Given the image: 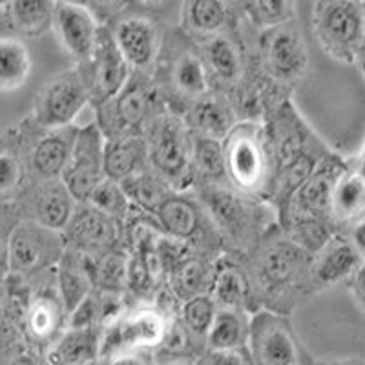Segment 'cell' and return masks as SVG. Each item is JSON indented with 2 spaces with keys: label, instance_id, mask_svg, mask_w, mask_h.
Returning <instances> with one entry per match:
<instances>
[{
  "label": "cell",
  "instance_id": "1",
  "mask_svg": "<svg viewBox=\"0 0 365 365\" xmlns=\"http://www.w3.org/2000/svg\"><path fill=\"white\" fill-rule=\"evenodd\" d=\"M312 250L274 227L249 254L247 272L252 283L256 312L291 314L296 303L309 296V269Z\"/></svg>",
  "mask_w": 365,
  "mask_h": 365
},
{
  "label": "cell",
  "instance_id": "2",
  "mask_svg": "<svg viewBox=\"0 0 365 365\" xmlns=\"http://www.w3.org/2000/svg\"><path fill=\"white\" fill-rule=\"evenodd\" d=\"M347 165L349 159L329 152L279 208L283 230L312 252L336 232L331 221L332 188Z\"/></svg>",
  "mask_w": 365,
  "mask_h": 365
},
{
  "label": "cell",
  "instance_id": "3",
  "mask_svg": "<svg viewBox=\"0 0 365 365\" xmlns=\"http://www.w3.org/2000/svg\"><path fill=\"white\" fill-rule=\"evenodd\" d=\"M192 190L197 194L225 243L247 256L278 227L265 201L243 194L228 181L200 182Z\"/></svg>",
  "mask_w": 365,
  "mask_h": 365
},
{
  "label": "cell",
  "instance_id": "4",
  "mask_svg": "<svg viewBox=\"0 0 365 365\" xmlns=\"http://www.w3.org/2000/svg\"><path fill=\"white\" fill-rule=\"evenodd\" d=\"M227 181L247 195L265 200L274 188V152L262 120H240L223 141Z\"/></svg>",
  "mask_w": 365,
  "mask_h": 365
},
{
  "label": "cell",
  "instance_id": "5",
  "mask_svg": "<svg viewBox=\"0 0 365 365\" xmlns=\"http://www.w3.org/2000/svg\"><path fill=\"white\" fill-rule=\"evenodd\" d=\"M150 168L174 190L188 192L195 187L194 132L185 115L165 110L146 130Z\"/></svg>",
  "mask_w": 365,
  "mask_h": 365
},
{
  "label": "cell",
  "instance_id": "6",
  "mask_svg": "<svg viewBox=\"0 0 365 365\" xmlns=\"http://www.w3.org/2000/svg\"><path fill=\"white\" fill-rule=\"evenodd\" d=\"M179 311L161 302H132L123 314L103 329L101 361H112L128 354H152L161 347Z\"/></svg>",
  "mask_w": 365,
  "mask_h": 365
},
{
  "label": "cell",
  "instance_id": "7",
  "mask_svg": "<svg viewBox=\"0 0 365 365\" xmlns=\"http://www.w3.org/2000/svg\"><path fill=\"white\" fill-rule=\"evenodd\" d=\"M77 132V125L44 128L34 117H29L26 123L6 130L4 146L17 152L24 161L29 181H51L63 178Z\"/></svg>",
  "mask_w": 365,
  "mask_h": 365
},
{
  "label": "cell",
  "instance_id": "8",
  "mask_svg": "<svg viewBox=\"0 0 365 365\" xmlns=\"http://www.w3.org/2000/svg\"><path fill=\"white\" fill-rule=\"evenodd\" d=\"M311 28L332 61L358 63L365 48V0H314Z\"/></svg>",
  "mask_w": 365,
  "mask_h": 365
},
{
  "label": "cell",
  "instance_id": "9",
  "mask_svg": "<svg viewBox=\"0 0 365 365\" xmlns=\"http://www.w3.org/2000/svg\"><path fill=\"white\" fill-rule=\"evenodd\" d=\"M68 250L66 237L53 228L21 220L11 225L4 240L6 276L35 278L57 269Z\"/></svg>",
  "mask_w": 365,
  "mask_h": 365
},
{
  "label": "cell",
  "instance_id": "10",
  "mask_svg": "<svg viewBox=\"0 0 365 365\" xmlns=\"http://www.w3.org/2000/svg\"><path fill=\"white\" fill-rule=\"evenodd\" d=\"M161 86L152 75L133 73L125 90L115 99L97 110V125L106 139L120 135H145L161 112Z\"/></svg>",
  "mask_w": 365,
  "mask_h": 365
},
{
  "label": "cell",
  "instance_id": "11",
  "mask_svg": "<svg viewBox=\"0 0 365 365\" xmlns=\"http://www.w3.org/2000/svg\"><path fill=\"white\" fill-rule=\"evenodd\" d=\"M29 282V294L26 299L21 319V336L29 351L42 358L61 332L68 327L70 312L57 287V269L35 276L37 285Z\"/></svg>",
  "mask_w": 365,
  "mask_h": 365
},
{
  "label": "cell",
  "instance_id": "12",
  "mask_svg": "<svg viewBox=\"0 0 365 365\" xmlns=\"http://www.w3.org/2000/svg\"><path fill=\"white\" fill-rule=\"evenodd\" d=\"M249 351L256 365H314L316 361L291 318L267 309L250 316Z\"/></svg>",
  "mask_w": 365,
  "mask_h": 365
},
{
  "label": "cell",
  "instance_id": "13",
  "mask_svg": "<svg viewBox=\"0 0 365 365\" xmlns=\"http://www.w3.org/2000/svg\"><path fill=\"white\" fill-rule=\"evenodd\" d=\"M155 220L165 236L187 241L207 257L225 243L194 190H172L155 210Z\"/></svg>",
  "mask_w": 365,
  "mask_h": 365
},
{
  "label": "cell",
  "instance_id": "14",
  "mask_svg": "<svg viewBox=\"0 0 365 365\" xmlns=\"http://www.w3.org/2000/svg\"><path fill=\"white\" fill-rule=\"evenodd\" d=\"M91 104V86L86 68L77 66L55 75L37 91L34 119L44 128L73 126L79 113Z\"/></svg>",
  "mask_w": 365,
  "mask_h": 365
},
{
  "label": "cell",
  "instance_id": "15",
  "mask_svg": "<svg viewBox=\"0 0 365 365\" xmlns=\"http://www.w3.org/2000/svg\"><path fill=\"white\" fill-rule=\"evenodd\" d=\"M259 66L263 77L279 86H292L307 75L309 48L294 21L262 29Z\"/></svg>",
  "mask_w": 365,
  "mask_h": 365
},
{
  "label": "cell",
  "instance_id": "16",
  "mask_svg": "<svg viewBox=\"0 0 365 365\" xmlns=\"http://www.w3.org/2000/svg\"><path fill=\"white\" fill-rule=\"evenodd\" d=\"M4 205L17 212L15 221H35L64 234L79 201L71 195L63 179H51L28 181V185L13 200L4 201Z\"/></svg>",
  "mask_w": 365,
  "mask_h": 365
},
{
  "label": "cell",
  "instance_id": "17",
  "mask_svg": "<svg viewBox=\"0 0 365 365\" xmlns=\"http://www.w3.org/2000/svg\"><path fill=\"white\" fill-rule=\"evenodd\" d=\"M104 146H106V135L97 123L79 126L70 161L61 178L79 203L90 200L91 192L106 179Z\"/></svg>",
  "mask_w": 365,
  "mask_h": 365
},
{
  "label": "cell",
  "instance_id": "18",
  "mask_svg": "<svg viewBox=\"0 0 365 365\" xmlns=\"http://www.w3.org/2000/svg\"><path fill=\"white\" fill-rule=\"evenodd\" d=\"M68 249L84 256H103L106 252L126 249L125 225L110 217L90 203H79L64 230Z\"/></svg>",
  "mask_w": 365,
  "mask_h": 365
},
{
  "label": "cell",
  "instance_id": "19",
  "mask_svg": "<svg viewBox=\"0 0 365 365\" xmlns=\"http://www.w3.org/2000/svg\"><path fill=\"white\" fill-rule=\"evenodd\" d=\"M83 66H88L86 73L91 86V104L96 108L115 99L133 75L132 66L125 55L120 53L110 26L101 28L96 53L90 63Z\"/></svg>",
  "mask_w": 365,
  "mask_h": 365
},
{
  "label": "cell",
  "instance_id": "20",
  "mask_svg": "<svg viewBox=\"0 0 365 365\" xmlns=\"http://www.w3.org/2000/svg\"><path fill=\"white\" fill-rule=\"evenodd\" d=\"M364 256L345 232H334L312 252L309 269V296L325 292L340 283H349Z\"/></svg>",
  "mask_w": 365,
  "mask_h": 365
},
{
  "label": "cell",
  "instance_id": "21",
  "mask_svg": "<svg viewBox=\"0 0 365 365\" xmlns=\"http://www.w3.org/2000/svg\"><path fill=\"white\" fill-rule=\"evenodd\" d=\"M103 26L97 22L88 6L58 2L55 13L53 31L63 50L77 61L88 64L96 53L97 41Z\"/></svg>",
  "mask_w": 365,
  "mask_h": 365
},
{
  "label": "cell",
  "instance_id": "22",
  "mask_svg": "<svg viewBox=\"0 0 365 365\" xmlns=\"http://www.w3.org/2000/svg\"><path fill=\"white\" fill-rule=\"evenodd\" d=\"M112 34L133 73L152 75L161 53V35L158 26L150 19L132 15L117 21Z\"/></svg>",
  "mask_w": 365,
  "mask_h": 365
},
{
  "label": "cell",
  "instance_id": "23",
  "mask_svg": "<svg viewBox=\"0 0 365 365\" xmlns=\"http://www.w3.org/2000/svg\"><path fill=\"white\" fill-rule=\"evenodd\" d=\"M200 53L210 71L212 83L221 91L234 93L245 84V55L236 38L230 37L227 31L203 38L200 42Z\"/></svg>",
  "mask_w": 365,
  "mask_h": 365
},
{
  "label": "cell",
  "instance_id": "24",
  "mask_svg": "<svg viewBox=\"0 0 365 365\" xmlns=\"http://www.w3.org/2000/svg\"><path fill=\"white\" fill-rule=\"evenodd\" d=\"M195 135L225 141L237 120L236 104L223 91H210L208 96L192 103L182 113Z\"/></svg>",
  "mask_w": 365,
  "mask_h": 365
},
{
  "label": "cell",
  "instance_id": "25",
  "mask_svg": "<svg viewBox=\"0 0 365 365\" xmlns=\"http://www.w3.org/2000/svg\"><path fill=\"white\" fill-rule=\"evenodd\" d=\"M103 327H66L42 354L44 365H91L101 361Z\"/></svg>",
  "mask_w": 365,
  "mask_h": 365
},
{
  "label": "cell",
  "instance_id": "26",
  "mask_svg": "<svg viewBox=\"0 0 365 365\" xmlns=\"http://www.w3.org/2000/svg\"><path fill=\"white\" fill-rule=\"evenodd\" d=\"M365 216V174L349 159V165L334 182L331 200V221L336 232H347Z\"/></svg>",
  "mask_w": 365,
  "mask_h": 365
},
{
  "label": "cell",
  "instance_id": "27",
  "mask_svg": "<svg viewBox=\"0 0 365 365\" xmlns=\"http://www.w3.org/2000/svg\"><path fill=\"white\" fill-rule=\"evenodd\" d=\"M210 296L220 309L245 311L249 314L256 312L249 272L245 267H241L240 263L232 262L227 256H221L216 262Z\"/></svg>",
  "mask_w": 365,
  "mask_h": 365
},
{
  "label": "cell",
  "instance_id": "28",
  "mask_svg": "<svg viewBox=\"0 0 365 365\" xmlns=\"http://www.w3.org/2000/svg\"><path fill=\"white\" fill-rule=\"evenodd\" d=\"M168 86L179 101L187 103V108L214 91L210 71L200 51L182 50L172 58L168 68Z\"/></svg>",
  "mask_w": 365,
  "mask_h": 365
},
{
  "label": "cell",
  "instance_id": "29",
  "mask_svg": "<svg viewBox=\"0 0 365 365\" xmlns=\"http://www.w3.org/2000/svg\"><path fill=\"white\" fill-rule=\"evenodd\" d=\"M58 0H8L2 4L4 29L15 35L38 38L53 29Z\"/></svg>",
  "mask_w": 365,
  "mask_h": 365
},
{
  "label": "cell",
  "instance_id": "30",
  "mask_svg": "<svg viewBox=\"0 0 365 365\" xmlns=\"http://www.w3.org/2000/svg\"><path fill=\"white\" fill-rule=\"evenodd\" d=\"M150 168L146 135H120L106 139L104 172L106 178L125 181Z\"/></svg>",
  "mask_w": 365,
  "mask_h": 365
},
{
  "label": "cell",
  "instance_id": "31",
  "mask_svg": "<svg viewBox=\"0 0 365 365\" xmlns=\"http://www.w3.org/2000/svg\"><path fill=\"white\" fill-rule=\"evenodd\" d=\"M216 262H212L207 256L195 254L168 274L165 287L178 299L179 305L194 298V296L210 292L212 279H214V272H216Z\"/></svg>",
  "mask_w": 365,
  "mask_h": 365
},
{
  "label": "cell",
  "instance_id": "32",
  "mask_svg": "<svg viewBox=\"0 0 365 365\" xmlns=\"http://www.w3.org/2000/svg\"><path fill=\"white\" fill-rule=\"evenodd\" d=\"M57 287L66 303L68 312H73L81 302L96 289L91 278L88 257L73 249H68L57 265Z\"/></svg>",
  "mask_w": 365,
  "mask_h": 365
},
{
  "label": "cell",
  "instance_id": "33",
  "mask_svg": "<svg viewBox=\"0 0 365 365\" xmlns=\"http://www.w3.org/2000/svg\"><path fill=\"white\" fill-rule=\"evenodd\" d=\"M228 19V0H185L182 4V26L201 41L227 31Z\"/></svg>",
  "mask_w": 365,
  "mask_h": 365
},
{
  "label": "cell",
  "instance_id": "34",
  "mask_svg": "<svg viewBox=\"0 0 365 365\" xmlns=\"http://www.w3.org/2000/svg\"><path fill=\"white\" fill-rule=\"evenodd\" d=\"M250 316L245 311L217 309L207 336V351H234L249 347Z\"/></svg>",
  "mask_w": 365,
  "mask_h": 365
},
{
  "label": "cell",
  "instance_id": "35",
  "mask_svg": "<svg viewBox=\"0 0 365 365\" xmlns=\"http://www.w3.org/2000/svg\"><path fill=\"white\" fill-rule=\"evenodd\" d=\"M34 61L22 41L11 35L0 38V90L2 93L17 91L28 83Z\"/></svg>",
  "mask_w": 365,
  "mask_h": 365
},
{
  "label": "cell",
  "instance_id": "36",
  "mask_svg": "<svg viewBox=\"0 0 365 365\" xmlns=\"http://www.w3.org/2000/svg\"><path fill=\"white\" fill-rule=\"evenodd\" d=\"M120 182H123V187H125L126 194L132 200V203L137 208L148 212V214H154V216L159 205L163 203V200L174 190L152 168H146V170L139 172V174L132 175V178L125 179V181Z\"/></svg>",
  "mask_w": 365,
  "mask_h": 365
},
{
  "label": "cell",
  "instance_id": "37",
  "mask_svg": "<svg viewBox=\"0 0 365 365\" xmlns=\"http://www.w3.org/2000/svg\"><path fill=\"white\" fill-rule=\"evenodd\" d=\"M217 303L210 296V292L194 296L179 305V319L185 325L190 336L194 338L195 344L200 345L203 351H207V336L210 331L214 319L217 314Z\"/></svg>",
  "mask_w": 365,
  "mask_h": 365
},
{
  "label": "cell",
  "instance_id": "38",
  "mask_svg": "<svg viewBox=\"0 0 365 365\" xmlns=\"http://www.w3.org/2000/svg\"><path fill=\"white\" fill-rule=\"evenodd\" d=\"M194 137L195 185H200V182L227 181V174H225L223 141L207 139V137L195 135V133Z\"/></svg>",
  "mask_w": 365,
  "mask_h": 365
},
{
  "label": "cell",
  "instance_id": "39",
  "mask_svg": "<svg viewBox=\"0 0 365 365\" xmlns=\"http://www.w3.org/2000/svg\"><path fill=\"white\" fill-rule=\"evenodd\" d=\"M84 203L93 205L101 212L108 214L110 217H113V220H117L123 225L126 223V220L133 212V207H135L128 197V194H126L123 182L110 178L104 179L99 187L91 192L90 200L84 201Z\"/></svg>",
  "mask_w": 365,
  "mask_h": 365
},
{
  "label": "cell",
  "instance_id": "40",
  "mask_svg": "<svg viewBox=\"0 0 365 365\" xmlns=\"http://www.w3.org/2000/svg\"><path fill=\"white\" fill-rule=\"evenodd\" d=\"M247 11L257 28H274L294 21L296 0H247Z\"/></svg>",
  "mask_w": 365,
  "mask_h": 365
},
{
  "label": "cell",
  "instance_id": "41",
  "mask_svg": "<svg viewBox=\"0 0 365 365\" xmlns=\"http://www.w3.org/2000/svg\"><path fill=\"white\" fill-rule=\"evenodd\" d=\"M29 175L26 165L17 152H13L8 146H2L0 155V194L2 201L13 200L22 188L28 185Z\"/></svg>",
  "mask_w": 365,
  "mask_h": 365
},
{
  "label": "cell",
  "instance_id": "42",
  "mask_svg": "<svg viewBox=\"0 0 365 365\" xmlns=\"http://www.w3.org/2000/svg\"><path fill=\"white\" fill-rule=\"evenodd\" d=\"M197 365H256L249 347L234 351H205L197 360Z\"/></svg>",
  "mask_w": 365,
  "mask_h": 365
},
{
  "label": "cell",
  "instance_id": "43",
  "mask_svg": "<svg viewBox=\"0 0 365 365\" xmlns=\"http://www.w3.org/2000/svg\"><path fill=\"white\" fill-rule=\"evenodd\" d=\"M2 365H44L38 354L29 351L24 341L2 347Z\"/></svg>",
  "mask_w": 365,
  "mask_h": 365
},
{
  "label": "cell",
  "instance_id": "44",
  "mask_svg": "<svg viewBox=\"0 0 365 365\" xmlns=\"http://www.w3.org/2000/svg\"><path fill=\"white\" fill-rule=\"evenodd\" d=\"M349 292L353 296L354 303L358 305L360 311L365 312V257L358 265L356 272L353 274V278L349 279Z\"/></svg>",
  "mask_w": 365,
  "mask_h": 365
},
{
  "label": "cell",
  "instance_id": "45",
  "mask_svg": "<svg viewBox=\"0 0 365 365\" xmlns=\"http://www.w3.org/2000/svg\"><path fill=\"white\" fill-rule=\"evenodd\" d=\"M345 234L349 236V240L353 241V245L356 247L358 252L365 257V216L358 220Z\"/></svg>",
  "mask_w": 365,
  "mask_h": 365
},
{
  "label": "cell",
  "instance_id": "46",
  "mask_svg": "<svg viewBox=\"0 0 365 365\" xmlns=\"http://www.w3.org/2000/svg\"><path fill=\"white\" fill-rule=\"evenodd\" d=\"M104 365H155V361L152 354H128V356H120L112 361H106Z\"/></svg>",
  "mask_w": 365,
  "mask_h": 365
},
{
  "label": "cell",
  "instance_id": "47",
  "mask_svg": "<svg viewBox=\"0 0 365 365\" xmlns=\"http://www.w3.org/2000/svg\"><path fill=\"white\" fill-rule=\"evenodd\" d=\"M314 365H365L358 358H336V360H316Z\"/></svg>",
  "mask_w": 365,
  "mask_h": 365
},
{
  "label": "cell",
  "instance_id": "48",
  "mask_svg": "<svg viewBox=\"0 0 365 365\" xmlns=\"http://www.w3.org/2000/svg\"><path fill=\"white\" fill-rule=\"evenodd\" d=\"M58 2H70V4H79V6H88L91 0H58Z\"/></svg>",
  "mask_w": 365,
  "mask_h": 365
},
{
  "label": "cell",
  "instance_id": "49",
  "mask_svg": "<svg viewBox=\"0 0 365 365\" xmlns=\"http://www.w3.org/2000/svg\"><path fill=\"white\" fill-rule=\"evenodd\" d=\"M139 4H145V6H158L161 4L163 0H137Z\"/></svg>",
  "mask_w": 365,
  "mask_h": 365
},
{
  "label": "cell",
  "instance_id": "50",
  "mask_svg": "<svg viewBox=\"0 0 365 365\" xmlns=\"http://www.w3.org/2000/svg\"><path fill=\"white\" fill-rule=\"evenodd\" d=\"M93 2H97L99 6H112L115 0H93Z\"/></svg>",
  "mask_w": 365,
  "mask_h": 365
},
{
  "label": "cell",
  "instance_id": "51",
  "mask_svg": "<svg viewBox=\"0 0 365 365\" xmlns=\"http://www.w3.org/2000/svg\"><path fill=\"white\" fill-rule=\"evenodd\" d=\"M168 365H197L195 361H175V364H168Z\"/></svg>",
  "mask_w": 365,
  "mask_h": 365
},
{
  "label": "cell",
  "instance_id": "52",
  "mask_svg": "<svg viewBox=\"0 0 365 365\" xmlns=\"http://www.w3.org/2000/svg\"><path fill=\"white\" fill-rule=\"evenodd\" d=\"M358 64H360L361 71H364V75H365V55H364V57L360 58V61H358Z\"/></svg>",
  "mask_w": 365,
  "mask_h": 365
},
{
  "label": "cell",
  "instance_id": "53",
  "mask_svg": "<svg viewBox=\"0 0 365 365\" xmlns=\"http://www.w3.org/2000/svg\"><path fill=\"white\" fill-rule=\"evenodd\" d=\"M91 365H104L103 361H96V364H91Z\"/></svg>",
  "mask_w": 365,
  "mask_h": 365
},
{
  "label": "cell",
  "instance_id": "54",
  "mask_svg": "<svg viewBox=\"0 0 365 365\" xmlns=\"http://www.w3.org/2000/svg\"><path fill=\"white\" fill-rule=\"evenodd\" d=\"M4 2H8V0H2V4H4Z\"/></svg>",
  "mask_w": 365,
  "mask_h": 365
},
{
  "label": "cell",
  "instance_id": "55",
  "mask_svg": "<svg viewBox=\"0 0 365 365\" xmlns=\"http://www.w3.org/2000/svg\"><path fill=\"white\" fill-rule=\"evenodd\" d=\"M364 55H365V48H364ZM364 55H361V57H364Z\"/></svg>",
  "mask_w": 365,
  "mask_h": 365
},
{
  "label": "cell",
  "instance_id": "56",
  "mask_svg": "<svg viewBox=\"0 0 365 365\" xmlns=\"http://www.w3.org/2000/svg\"><path fill=\"white\" fill-rule=\"evenodd\" d=\"M245 2H247V0H245Z\"/></svg>",
  "mask_w": 365,
  "mask_h": 365
}]
</instances>
